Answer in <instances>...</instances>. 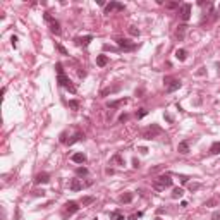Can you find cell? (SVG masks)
<instances>
[{
  "label": "cell",
  "instance_id": "obj_1",
  "mask_svg": "<svg viewBox=\"0 0 220 220\" xmlns=\"http://www.w3.org/2000/svg\"><path fill=\"white\" fill-rule=\"evenodd\" d=\"M55 71H57V83H59V84L62 86V88L69 90V91L72 93V95H74V93L77 91V90H76V86L72 84V81H71L69 77H67V76H65L64 67H62V64H60V62H57V64H55Z\"/></svg>",
  "mask_w": 220,
  "mask_h": 220
},
{
  "label": "cell",
  "instance_id": "obj_2",
  "mask_svg": "<svg viewBox=\"0 0 220 220\" xmlns=\"http://www.w3.org/2000/svg\"><path fill=\"white\" fill-rule=\"evenodd\" d=\"M170 186H172L170 174H162V176H158V177L153 181V188H155L156 191H163L165 188H170Z\"/></svg>",
  "mask_w": 220,
  "mask_h": 220
},
{
  "label": "cell",
  "instance_id": "obj_3",
  "mask_svg": "<svg viewBox=\"0 0 220 220\" xmlns=\"http://www.w3.org/2000/svg\"><path fill=\"white\" fill-rule=\"evenodd\" d=\"M163 84H165L167 93H174L176 90H179L182 86V83H181V79L174 77V76H167V77H163Z\"/></svg>",
  "mask_w": 220,
  "mask_h": 220
},
{
  "label": "cell",
  "instance_id": "obj_4",
  "mask_svg": "<svg viewBox=\"0 0 220 220\" xmlns=\"http://www.w3.org/2000/svg\"><path fill=\"white\" fill-rule=\"evenodd\" d=\"M43 19L48 22V28H50V31L54 33V34H60L62 33V29H60V22L55 19V17L50 16V12H45L43 14Z\"/></svg>",
  "mask_w": 220,
  "mask_h": 220
},
{
  "label": "cell",
  "instance_id": "obj_5",
  "mask_svg": "<svg viewBox=\"0 0 220 220\" xmlns=\"http://www.w3.org/2000/svg\"><path fill=\"white\" fill-rule=\"evenodd\" d=\"M158 134H162V127L158 124H151V126H148V127L143 131V138H145V140H155Z\"/></svg>",
  "mask_w": 220,
  "mask_h": 220
},
{
  "label": "cell",
  "instance_id": "obj_6",
  "mask_svg": "<svg viewBox=\"0 0 220 220\" xmlns=\"http://www.w3.org/2000/svg\"><path fill=\"white\" fill-rule=\"evenodd\" d=\"M115 41H117L119 48L124 50V52H134V50L138 48V45H136V43H131L127 38H117Z\"/></svg>",
  "mask_w": 220,
  "mask_h": 220
},
{
  "label": "cell",
  "instance_id": "obj_7",
  "mask_svg": "<svg viewBox=\"0 0 220 220\" xmlns=\"http://www.w3.org/2000/svg\"><path fill=\"white\" fill-rule=\"evenodd\" d=\"M191 4H182L181 5V9H179V17H181V21L184 22H188L189 21V17H191Z\"/></svg>",
  "mask_w": 220,
  "mask_h": 220
},
{
  "label": "cell",
  "instance_id": "obj_8",
  "mask_svg": "<svg viewBox=\"0 0 220 220\" xmlns=\"http://www.w3.org/2000/svg\"><path fill=\"white\" fill-rule=\"evenodd\" d=\"M113 11L122 12V11H126V5L120 4V2H110V4L105 5V12H107V14H110V12H113Z\"/></svg>",
  "mask_w": 220,
  "mask_h": 220
},
{
  "label": "cell",
  "instance_id": "obj_9",
  "mask_svg": "<svg viewBox=\"0 0 220 220\" xmlns=\"http://www.w3.org/2000/svg\"><path fill=\"white\" fill-rule=\"evenodd\" d=\"M64 208H65V212H67L69 215H72V213H77L81 206H79L77 201H67V203L64 205Z\"/></svg>",
  "mask_w": 220,
  "mask_h": 220
},
{
  "label": "cell",
  "instance_id": "obj_10",
  "mask_svg": "<svg viewBox=\"0 0 220 220\" xmlns=\"http://www.w3.org/2000/svg\"><path fill=\"white\" fill-rule=\"evenodd\" d=\"M50 182V174L48 172H40L36 177H34V184H47Z\"/></svg>",
  "mask_w": 220,
  "mask_h": 220
},
{
  "label": "cell",
  "instance_id": "obj_11",
  "mask_svg": "<svg viewBox=\"0 0 220 220\" xmlns=\"http://www.w3.org/2000/svg\"><path fill=\"white\" fill-rule=\"evenodd\" d=\"M186 33H188V24H181L176 29V38H177L179 41H182L184 38H186Z\"/></svg>",
  "mask_w": 220,
  "mask_h": 220
},
{
  "label": "cell",
  "instance_id": "obj_12",
  "mask_svg": "<svg viewBox=\"0 0 220 220\" xmlns=\"http://www.w3.org/2000/svg\"><path fill=\"white\" fill-rule=\"evenodd\" d=\"M74 41H76V45H79V47H84L86 48V47L93 41V36L91 34H88V36H83V38H76Z\"/></svg>",
  "mask_w": 220,
  "mask_h": 220
},
{
  "label": "cell",
  "instance_id": "obj_13",
  "mask_svg": "<svg viewBox=\"0 0 220 220\" xmlns=\"http://www.w3.org/2000/svg\"><path fill=\"white\" fill-rule=\"evenodd\" d=\"M177 151L179 153H182V155H188L189 153V141L186 140V141H181L177 145Z\"/></svg>",
  "mask_w": 220,
  "mask_h": 220
},
{
  "label": "cell",
  "instance_id": "obj_14",
  "mask_svg": "<svg viewBox=\"0 0 220 220\" xmlns=\"http://www.w3.org/2000/svg\"><path fill=\"white\" fill-rule=\"evenodd\" d=\"M119 90H120V84H115V86H108V88H105V90H102V97H107V95H112V93H117Z\"/></svg>",
  "mask_w": 220,
  "mask_h": 220
},
{
  "label": "cell",
  "instance_id": "obj_15",
  "mask_svg": "<svg viewBox=\"0 0 220 220\" xmlns=\"http://www.w3.org/2000/svg\"><path fill=\"white\" fill-rule=\"evenodd\" d=\"M81 140H84V133H81V131H77V133H76V134L72 136V138H71L69 141H67V145H69V146H72L74 143H77V141H81Z\"/></svg>",
  "mask_w": 220,
  "mask_h": 220
},
{
  "label": "cell",
  "instance_id": "obj_16",
  "mask_svg": "<svg viewBox=\"0 0 220 220\" xmlns=\"http://www.w3.org/2000/svg\"><path fill=\"white\" fill-rule=\"evenodd\" d=\"M124 103H127V98H119V100L108 102V103H107V107H108V108H117V107H120V105H124Z\"/></svg>",
  "mask_w": 220,
  "mask_h": 220
},
{
  "label": "cell",
  "instance_id": "obj_17",
  "mask_svg": "<svg viewBox=\"0 0 220 220\" xmlns=\"http://www.w3.org/2000/svg\"><path fill=\"white\" fill-rule=\"evenodd\" d=\"M174 55H176V59H177L179 62H184V60L188 59V52H186L184 48H177Z\"/></svg>",
  "mask_w": 220,
  "mask_h": 220
},
{
  "label": "cell",
  "instance_id": "obj_18",
  "mask_svg": "<svg viewBox=\"0 0 220 220\" xmlns=\"http://www.w3.org/2000/svg\"><path fill=\"white\" fill-rule=\"evenodd\" d=\"M69 188H71V191H81V189H83V182H81L79 179H72L71 184H69Z\"/></svg>",
  "mask_w": 220,
  "mask_h": 220
},
{
  "label": "cell",
  "instance_id": "obj_19",
  "mask_svg": "<svg viewBox=\"0 0 220 220\" xmlns=\"http://www.w3.org/2000/svg\"><path fill=\"white\" fill-rule=\"evenodd\" d=\"M71 160L74 162V163H84V162H86V155H84V153H74Z\"/></svg>",
  "mask_w": 220,
  "mask_h": 220
},
{
  "label": "cell",
  "instance_id": "obj_20",
  "mask_svg": "<svg viewBox=\"0 0 220 220\" xmlns=\"http://www.w3.org/2000/svg\"><path fill=\"white\" fill-rule=\"evenodd\" d=\"M210 153L212 155H218L220 153V141H213L212 146H210Z\"/></svg>",
  "mask_w": 220,
  "mask_h": 220
},
{
  "label": "cell",
  "instance_id": "obj_21",
  "mask_svg": "<svg viewBox=\"0 0 220 220\" xmlns=\"http://www.w3.org/2000/svg\"><path fill=\"white\" fill-rule=\"evenodd\" d=\"M107 64H108V57H107V55H98V57H97V65L105 67Z\"/></svg>",
  "mask_w": 220,
  "mask_h": 220
},
{
  "label": "cell",
  "instance_id": "obj_22",
  "mask_svg": "<svg viewBox=\"0 0 220 220\" xmlns=\"http://www.w3.org/2000/svg\"><path fill=\"white\" fill-rule=\"evenodd\" d=\"M112 163H117L119 167H124V165H126V162H124L122 155H119V153H117V155H113V156H112Z\"/></svg>",
  "mask_w": 220,
  "mask_h": 220
},
{
  "label": "cell",
  "instance_id": "obj_23",
  "mask_svg": "<svg viewBox=\"0 0 220 220\" xmlns=\"http://www.w3.org/2000/svg\"><path fill=\"white\" fill-rule=\"evenodd\" d=\"M88 174H90V170H88L86 167H77V169H76V176H79V177H86Z\"/></svg>",
  "mask_w": 220,
  "mask_h": 220
},
{
  "label": "cell",
  "instance_id": "obj_24",
  "mask_svg": "<svg viewBox=\"0 0 220 220\" xmlns=\"http://www.w3.org/2000/svg\"><path fill=\"white\" fill-rule=\"evenodd\" d=\"M184 194V189L182 188H174V191H172V198L177 199V198H182Z\"/></svg>",
  "mask_w": 220,
  "mask_h": 220
},
{
  "label": "cell",
  "instance_id": "obj_25",
  "mask_svg": "<svg viewBox=\"0 0 220 220\" xmlns=\"http://www.w3.org/2000/svg\"><path fill=\"white\" fill-rule=\"evenodd\" d=\"M133 198H134V196H133V193H124V194H120V201H122V203H131V201H133Z\"/></svg>",
  "mask_w": 220,
  "mask_h": 220
},
{
  "label": "cell",
  "instance_id": "obj_26",
  "mask_svg": "<svg viewBox=\"0 0 220 220\" xmlns=\"http://www.w3.org/2000/svg\"><path fill=\"white\" fill-rule=\"evenodd\" d=\"M93 201H95V196H83V198H81V205H83V206H88V205H91Z\"/></svg>",
  "mask_w": 220,
  "mask_h": 220
},
{
  "label": "cell",
  "instance_id": "obj_27",
  "mask_svg": "<svg viewBox=\"0 0 220 220\" xmlns=\"http://www.w3.org/2000/svg\"><path fill=\"white\" fill-rule=\"evenodd\" d=\"M110 220H126V218H124V215L120 213V212H112V215H110Z\"/></svg>",
  "mask_w": 220,
  "mask_h": 220
},
{
  "label": "cell",
  "instance_id": "obj_28",
  "mask_svg": "<svg viewBox=\"0 0 220 220\" xmlns=\"http://www.w3.org/2000/svg\"><path fill=\"white\" fill-rule=\"evenodd\" d=\"M145 115H148V110H146V108H140V110L136 112V119H143Z\"/></svg>",
  "mask_w": 220,
  "mask_h": 220
},
{
  "label": "cell",
  "instance_id": "obj_29",
  "mask_svg": "<svg viewBox=\"0 0 220 220\" xmlns=\"http://www.w3.org/2000/svg\"><path fill=\"white\" fill-rule=\"evenodd\" d=\"M127 31H129V34H133V36H140V29H136L134 26H129Z\"/></svg>",
  "mask_w": 220,
  "mask_h": 220
},
{
  "label": "cell",
  "instance_id": "obj_30",
  "mask_svg": "<svg viewBox=\"0 0 220 220\" xmlns=\"http://www.w3.org/2000/svg\"><path fill=\"white\" fill-rule=\"evenodd\" d=\"M55 48L59 50V52H60L62 55H69V52H67V50H65L64 47H62V45H60V43H55Z\"/></svg>",
  "mask_w": 220,
  "mask_h": 220
},
{
  "label": "cell",
  "instance_id": "obj_31",
  "mask_svg": "<svg viewBox=\"0 0 220 220\" xmlns=\"http://www.w3.org/2000/svg\"><path fill=\"white\" fill-rule=\"evenodd\" d=\"M69 107L72 108V110H79V102H77V100H71Z\"/></svg>",
  "mask_w": 220,
  "mask_h": 220
},
{
  "label": "cell",
  "instance_id": "obj_32",
  "mask_svg": "<svg viewBox=\"0 0 220 220\" xmlns=\"http://www.w3.org/2000/svg\"><path fill=\"white\" fill-rule=\"evenodd\" d=\"M199 188H201V184L199 182H191L189 184V191H198Z\"/></svg>",
  "mask_w": 220,
  "mask_h": 220
},
{
  "label": "cell",
  "instance_id": "obj_33",
  "mask_svg": "<svg viewBox=\"0 0 220 220\" xmlns=\"http://www.w3.org/2000/svg\"><path fill=\"white\" fill-rule=\"evenodd\" d=\"M127 119H129V115H127V113H120V115H119V120H120V122H126Z\"/></svg>",
  "mask_w": 220,
  "mask_h": 220
},
{
  "label": "cell",
  "instance_id": "obj_34",
  "mask_svg": "<svg viewBox=\"0 0 220 220\" xmlns=\"http://www.w3.org/2000/svg\"><path fill=\"white\" fill-rule=\"evenodd\" d=\"M179 5V4H177V2H170V4H167V9H176V7H177Z\"/></svg>",
  "mask_w": 220,
  "mask_h": 220
},
{
  "label": "cell",
  "instance_id": "obj_35",
  "mask_svg": "<svg viewBox=\"0 0 220 220\" xmlns=\"http://www.w3.org/2000/svg\"><path fill=\"white\" fill-rule=\"evenodd\" d=\"M213 205H217V199H208V201L205 203V206H213Z\"/></svg>",
  "mask_w": 220,
  "mask_h": 220
},
{
  "label": "cell",
  "instance_id": "obj_36",
  "mask_svg": "<svg viewBox=\"0 0 220 220\" xmlns=\"http://www.w3.org/2000/svg\"><path fill=\"white\" fill-rule=\"evenodd\" d=\"M11 43H12V47L16 48V47H17V36H12L11 38Z\"/></svg>",
  "mask_w": 220,
  "mask_h": 220
},
{
  "label": "cell",
  "instance_id": "obj_37",
  "mask_svg": "<svg viewBox=\"0 0 220 220\" xmlns=\"http://www.w3.org/2000/svg\"><path fill=\"white\" fill-rule=\"evenodd\" d=\"M65 136H67V133H62V134H60V143H67Z\"/></svg>",
  "mask_w": 220,
  "mask_h": 220
},
{
  "label": "cell",
  "instance_id": "obj_38",
  "mask_svg": "<svg viewBox=\"0 0 220 220\" xmlns=\"http://www.w3.org/2000/svg\"><path fill=\"white\" fill-rule=\"evenodd\" d=\"M133 167H134V169H140V160H138V158L133 160Z\"/></svg>",
  "mask_w": 220,
  "mask_h": 220
},
{
  "label": "cell",
  "instance_id": "obj_39",
  "mask_svg": "<svg viewBox=\"0 0 220 220\" xmlns=\"http://www.w3.org/2000/svg\"><path fill=\"white\" fill-rule=\"evenodd\" d=\"M181 182H182V184L189 182V177H188V176H181Z\"/></svg>",
  "mask_w": 220,
  "mask_h": 220
},
{
  "label": "cell",
  "instance_id": "obj_40",
  "mask_svg": "<svg viewBox=\"0 0 220 220\" xmlns=\"http://www.w3.org/2000/svg\"><path fill=\"white\" fill-rule=\"evenodd\" d=\"M140 217H143V213H138V215H131V217H129V220H136V218H140Z\"/></svg>",
  "mask_w": 220,
  "mask_h": 220
},
{
  "label": "cell",
  "instance_id": "obj_41",
  "mask_svg": "<svg viewBox=\"0 0 220 220\" xmlns=\"http://www.w3.org/2000/svg\"><path fill=\"white\" fill-rule=\"evenodd\" d=\"M77 76L79 77H86V71H77Z\"/></svg>",
  "mask_w": 220,
  "mask_h": 220
},
{
  "label": "cell",
  "instance_id": "obj_42",
  "mask_svg": "<svg viewBox=\"0 0 220 220\" xmlns=\"http://www.w3.org/2000/svg\"><path fill=\"white\" fill-rule=\"evenodd\" d=\"M220 218V213H218V212H217V213H213V215H212V220H218Z\"/></svg>",
  "mask_w": 220,
  "mask_h": 220
},
{
  "label": "cell",
  "instance_id": "obj_43",
  "mask_svg": "<svg viewBox=\"0 0 220 220\" xmlns=\"http://www.w3.org/2000/svg\"><path fill=\"white\" fill-rule=\"evenodd\" d=\"M163 117H165V120H169V122H172V120H174V119H172V115H169V113H165Z\"/></svg>",
  "mask_w": 220,
  "mask_h": 220
},
{
  "label": "cell",
  "instance_id": "obj_44",
  "mask_svg": "<svg viewBox=\"0 0 220 220\" xmlns=\"http://www.w3.org/2000/svg\"><path fill=\"white\" fill-rule=\"evenodd\" d=\"M196 74H198V76H203V74H205V67H201V69H199L198 72H196Z\"/></svg>",
  "mask_w": 220,
  "mask_h": 220
},
{
  "label": "cell",
  "instance_id": "obj_45",
  "mask_svg": "<svg viewBox=\"0 0 220 220\" xmlns=\"http://www.w3.org/2000/svg\"><path fill=\"white\" fill-rule=\"evenodd\" d=\"M105 172H107L108 176H112V174H113V169H110V167H108V169H107V170H105Z\"/></svg>",
  "mask_w": 220,
  "mask_h": 220
},
{
  "label": "cell",
  "instance_id": "obj_46",
  "mask_svg": "<svg viewBox=\"0 0 220 220\" xmlns=\"http://www.w3.org/2000/svg\"><path fill=\"white\" fill-rule=\"evenodd\" d=\"M217 74L220 76V62H217Z\"/></svg>",
  "mask_w": 220,
  "mask_h": 220
},
{
  "label": "cell",
  "instance_id": "obj_47",
  "mask_svg": "<svg viewBox=\"0 0 220 220\" xmlns=\"http://www.w3.org/2000/svg\"><path fill=\"white\" fill-rule=\"evenodd\" d=\"M218 11H220V4H218Z\"/></svg>",
  "mask_w": 220,
  "mask_h": 220
}]
</instances>
